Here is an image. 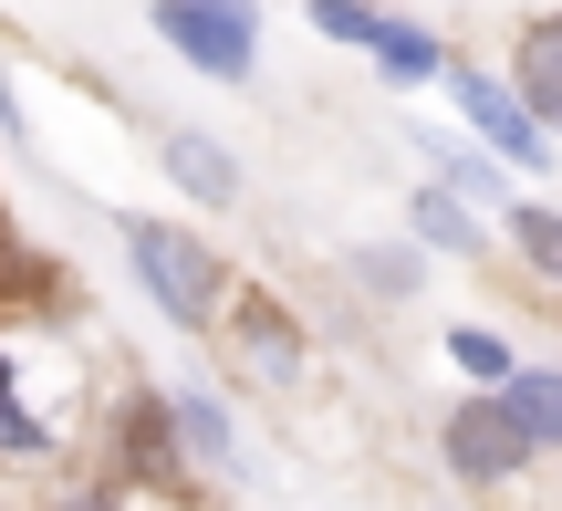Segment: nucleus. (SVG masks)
<instances>
[{"label": "nucleus", "instance_id": "nucleus-1", "mask_svg": "<svg viewBox=\"0 0 562 511\" xmlns=\"http://www.w3.org/2000/svg\"><path fill=\"white\" fill-rule=\"evenodd\" d=\"M115 241H125V262H136V292H146V303H157L178 334H220V313H229V292H240V282H229V262L199 241V230L125 209Z\"/></svg>", "mask_w": 562, "mask_h": 511}, {"label": "nucleus", "instance_id": "nucleus-2", "mask_svg": "<svg viewBox=\"0 0 562 511\" xmlns=\"http://www.w3.org/2000/svg\"><path fill=\"white\" fill-rule=\"evenodd\" d=\"M146 32L209 84L261 74V0H146Z\"/></svg>", "mask_w": 562, "mask_h": 511}, {"label": "nucleus", "instance_id": "nucleus-3", "mask_svg": "<svg viewBox=\"0 0 562 511\" xmlns=\"http://www.w3.org/2000/svg\"><path fill=\"white\" fill-rule=\"evenodd\" d=\"M438 84L459 95V136L480 146V157H501L510 178H542V167H552V136L521 115V104H510V84H501V74H480V63L448 53V74H438Z\"/></svg>", "mask_w": 562, "mask_h": 511}, {"label": "nucleus", "instance_id": "nucleus-4", "mask_svg": "<svg viewBox=\"0 0 562 511\" xmlns=\"http://www.w3.org/2000/svg\"><path fill=\"white\" fill-rule=\"evenodd\" d=\"M438 459H448V480H469V491H510V480L531 470V449L510 438L501 397H459L448 429H438Z\"/></svg>", "mask_w": 562, "mask_h": 511}, {"label": "nucleus", "instance_id": "nucleus-5", "mask_svg": "<svg viewBox=\"0 0 562 511\" xmlns=\"http://www.w3.org/2000/svg\"><path fill=\"white\" fill-rule=\"evenodd\" d=\"M229 355H240L250 376H261V387H302V324L281 303H261V292H229Z\"/></svg>", "mask_w": 562, "mask_h": 511}, {"label": "nucleus", "instance_id": "nucleus-6", "mask_svg": "<svg viewBox=\"0 0 562 511\" xmlns=\"http://www.w3.org/2000/svg\"><path fill=\"white\" fill-rule=\"evenodd\" d=\"M157 167H167V188H188L199 209H240V188H250V167L229 157L220 136H199V125H167V136H157Z\"/></svg>", "mask_w": 562, "mask_h": 511}, {"label": "nucleus", "instance_id": "nucleus-7", "mask_svg": "<svg viewBox=\"0 0 562 511\" xmlns=\"http://www.w3.org/2000/svg\"><path fill=\"white\" fill-rule=\"evenodd\" d=\"M167 438H178V459H199L209 480H250V449H240V429H229V408L209 387L167 397Z\"/></svg>", "mask_w": 562, "mask_h": 511}, {"label": "nucleus", "instance_id": "nucleus-8", "mask_svg": "<svg viewBox=\"0 0 562 511\" xmlns=\"http://www.w3.org/2000/svg\"><path fill=\"white\" fill-rule=\"evenodd\" d=\"M490 397H501L510 438H521L531 459H552V449H562V376H552V366H510Z\"/></svg>", "mask_w": 562, "mask_h": 511}, {"label": "nucleus", "instance_id": "nucleus-9", "mask_svg": "<svg viewBox=\"0 0 562 511\" xmlns=\"http://www.w3.org/2000/svg\"><path fill=\"white\" fill-rule=\"evenodd\" d=\"M501 84H510V104L552 136V115H562V32H552V21H531V32H521V53H510Z\"/></svg>", "mask_w": 562, "mask_h": 511}, {"label": "nucleus", "instance_id": "nucleus-10", "mask_svg": "<svg viewBox=\"0 0 562 511\" xmlns=\"http://www.w3.org/2000/svg\"><path fill=\"white\" fill-rule=\"evenodd\" d=\"M406 220H417V251H448V262H480V241H490V220L469 199H448L438 178L406 188Z\"/></svg>", "mask_w": 562, "mask_h": 511}, {"label": "nucleus", "instance_id": "nucleus-11", "mask_svg": "<svg viewBox=\"0 0 562 511\" xmlns=\"http://www.w3.org/2000/svg\"><path fill=\"white\" fill-rule=\"evenodd\" d=\"M364 63H375L396 95H417V84H438V74H448V42H438V32H417V21H375Z\"/></svg>", "mask_w": 562, "mask_h": 511}, {"label": "nucleus", "instance_id": "nucleus-12", "mask_svg": "<svg viewBox=\"0 0 562 511\" xmlns=\"http://www.w3.org/2000/svg\"><path fill=\"white\" fill-rule=\"evenodd\" d=\"M344 271H355V292H375V303H406V292L427 282V251L417 241H355Z\"/></svg>", "mask_w": 562, "mask_h": 511}, {"label": "nucleus", "instance_id": "nucleus-13", "mask_svg": "<svg viewBox=\"0 0 562 511\" xmlns=\"http://www.w3.org/2000/svg\"><path fill=\"white\" fill-rule=\"evenodd\" d=\"M501 241L521 251L531 282H562V209H552V199H510V209H501Z\"/></svg>", "mask_w": 562, "mask_h": 511}, {"label": "nucleus", "instance_id": "nucleus-14", "mask_svg": "<svg viewBox=\"0 0 562 511\" xmlns=\"http://www.w3.org/2000/svg\"><path fill=\"white\" fill-rule=\"evenodd\" d=\"M125 470L178 480V438H167V397H125Z\"/></svg>", "mask_w": 562, "mask_h": 511}, {"label": "nucleus", "instance_id": "nucleus-15", "mask_svg": "<svg viewBox=\"0 0 562 511\" xmlns=\"http://www.w3.org/2000/svg\"><path fill=\"white\" fill-rule=\"evenodd\" d=\"M448 366L469 376V397H490L521 355H510V334H490V324H448Z\"/></svg>", "mask_w": 562, "mask_h": 511}, {"label": "nucleus", "instance_id": "nucleus-16", "mask_svg": "<svg viewBox=\"0 0 562 511\" xmlns=\"http://www.w3.org/2000/svg\"><path fill=\"white\" fill-rule=\"evenodd\" d=\"M42 449H53V429L21 408V355L0 345V459H42Z\"/></svg>", "mask_w": 562, "mask_h": 511}, {"label": "nucleus", "instance_id": "nucleus-17", "mask_svg": "<svg viewBox=\"0 0 562 511\" xmlns=\"http://www.w3.org/2000/svg\"><path fill=\"white\" fill-rule=\"evenodd\" d=\"M302 21H313L323 42H344V53H364V42H375V0H302Z\"/></svg>", "mask_w": 562, "mask_h": 511}, {"label": "nucleus", "instance_id": "nucleus-18", "mask_svg": "<svg viewBox=\"0 0 562 511\" xmlns=\"http://www.w3.org/2000/svg\"><path fill=\"white\" fill-rule=\"evenodd\" d=\"M53 511H125V501H115V491H63Z\"/></svg>", "mask_w": 562, "mask_h": 511}, {"label": "nucleus", "instance_id": "nucleus-19", "mask_svg": "<svg viewBox=\"0 0 562 511\" xmlns=\"http://www.w3.org/2000/svg\"><path fill=\"white\" fill-rule=\"evenodd\" d=\"M375 11H385V0H375Z\"/></svg>", "mask_w": 562, "mask_h": 511}]
</instances>
